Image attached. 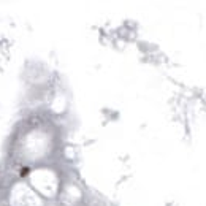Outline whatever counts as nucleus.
Listing matches in <instances>:
<instances>
[{
	"label": "nucleus",
	"instance_id": "f257e3e1",
	"mask_svg": "<svg viewBox=\"0 0 206 206\" xmlns=\"http://www.w3.org/2000/svg\"><path fill=\"white\" fill-rule=\"evenodd\" d=\"M29 175V168H22L21 170V176H27Z\"/></svg>",
	"mask_w": 206,
	"mask_h": 206
}]
</instances>
